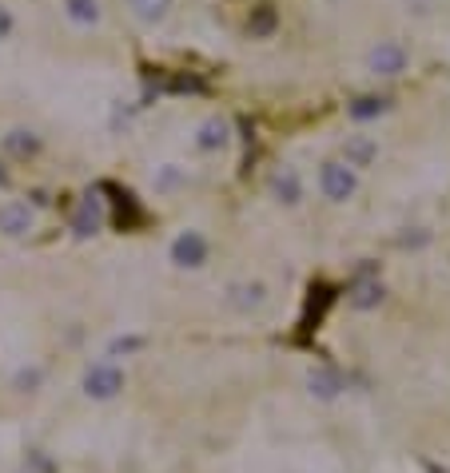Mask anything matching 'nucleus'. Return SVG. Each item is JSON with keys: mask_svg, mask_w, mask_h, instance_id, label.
I'll use <instances>...</instances> for the list:
<instances>
[{"mask_svg": "<svg viewBox=\"0 0 450 473\" xmlns=\"http://www.w3.org/2000/svg\"><path fill=\"white\" fill-rule=\"evenodd\" d=\"M29 227H32V211L24 203H4L0 208V231L4 235H24Z\"/></svg>", "mask_w": 450, "mask_h": 473, "instance_id": "nucleus-1", "label": "nucleus"}, {"mask_svg": "<svg viewBox=\"0 0 450 473\" xmlns=\"http://www.w3.org/2000/svg\"><path fill=\"white\" fill-rule=\"evenodd\" d=\"M68 16H72L76 24H96L100 20V4L96 0H64Z\"/></svg>", "mask_w": 450, "mask_h": 473, "instance_id": "nucleus-2", "label": "nucleus"}, {"mask_svg": "<svg viewBox=\"0 0 450 473\" xmlns=\"http://www.w3.org/2000/svg\"><path fill=\"white\" fill-rule=\"evenodd\" d=\"M128 4L135 8V16H140V20H160V16L168 12V4H172V0H128Z\"/></svg>", "mask_w": 450, "mask_h": 473, "instance_id": "nucleus-3", "label": "nucleus"}, {"mask_svg": "<svg viewBox=\"0 0 450 473\" xmlns=\"http://www.w3.org/2000/svg\"><path fill=\"white\" fill-rule=\"evenodd\" d=\"M200 255H203V243L195 235H184L180 243H176V259H180V263H195Z\"/></svg>", "mask_w": 450, "mask_h": 473, "instance_id": "nucleus-4", "label": "nucleus"}, {"mask_svg": "<svg viewBox=\"0 0 450 473\" xmlns=\"http://www.w3.org/2000/svg\"><path fill=\"white\" fill-rule=\"evenodd\" d=\"M120 382L116 374H108V370H96V374L88 378V390H96V394H112V386Z\"/></svg>", "mask_w": 450, "mask_h": 473, "instance_id": "nucleus-5", "label": "nucleus"}, {"mask_svg": "<svg viewBox=\"0 0 450 473\" xmlns=\"http://www.w3.org/2000/svg\"><path fill=\"white\" fill-rule=\"evenodd\" d=\"M4 143H8L12 151H20V156H24V151H32V148H37V140H24V132H12Z\"/></svg>", "mask_w": 450, "mask_h": 473, "instance_id": "nucleus-6", "label": "nucleus"}, {"mask_svg": "<svg viewBox=\"0 0 450 473\" xmlns=\"http://www.w3.org/2000/svg\"><path fill=\"white\" fill-rule=\"evenodd\" d=\"M76 227H80V235H88V227H96V208L92 203H84L80 219H76Z\"/></svg>", "mask_w": 450, "mask_h": 473, "instance_id": "nucleus-7", "label": "nucleus"}, {"mask_svg": "<svg viewBox=\"0 0 450 473\" xmlns=\"http://www.w3.org/2000/svg\"><path fill=\"white\" fill-rule=\"evenodd\" d=\"M8 32H12V12H8V8H0V40H4Z\"/></svg>", "mask_w": 450, "mask_h": 473, "instance_id": "nucleus-8", "label": "nucleus"}]
</instances>
